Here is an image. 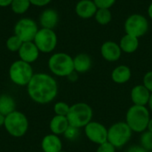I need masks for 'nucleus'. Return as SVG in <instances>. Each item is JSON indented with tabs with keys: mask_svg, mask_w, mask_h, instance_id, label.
<instances>
[{
	"mask_svg": "<svg viewBox=\"0 0 152 152\" xmlns=\"http://www.w3.org/2000/svg\"><path fill=\"white\" fill-rule=\"evenodd\" d=\"M74 70L78 74H84L88 72L93 65L92 58L86 53H80L73 57Z\"/></svg>",
	"mask_w": 152,
	"mask_h": 152,
	"instance_id": "18",
	"label": "nucleus"
},
{
	"mask_svg": "<svg viewBox=\"0 0 152 152\" xmlns=\"http://www.w3.org/2000/svg\"><path fill=\"white\" fill-rule=\"evenodd\" d=\"M118 45L120 46L122 53L131 54L138 50L140 43H139V38L128 34H125L120 38Z\"/></svg>",
	"mask_w": 152,
	"mask_h": 152,
	"instance_id": "21",
	"label": "nucleus"
},
{
	"mask_svg": "<svg viewBox=\"0 0 152 152\" xmlns=\"http://www.w3.org/2000/svg\"><path fill=\"white\" fill-rule=\"evenodd\" d=\"M34 74L31 64L20 59L13 61L9 68L10 80L19 86H27Z\"/></svg>",
	"mask_w": 152,
	"mask_h": 152,
	"instance_id": "6",
	"label": "nucleus"
},
{
	"mask_svg": "<svg viewBox=\"0 0 152 152\" xmlns=\"http://www.w3.org/2000/svg\"><path fill=\"white\" fill-rule=\"evenodd\" d=\"M151 119V111L147 106L132 105L126 111V123L133 133L142 134L147 130Z\"/></svg>",
	"mask_w": 152,
	"mask_h": 152,
	"instance_id": "2",
	"label": "nucleus"
},
{
	"mask_svg": "<svg viewBox=\"0 0 152 152\" xmlns=\"http://www.w3.org/2000/svg\"><path fill=\"white\" fill-rule=\"evenodd\" d=\"M69 108H70V106L67 102H57L53 105V111H54L55 115L67 117V115H68V113L69 111Z\"/></svg>",
	"mask_w": 152,
	"mask_h": 152,
	"instance_id": "27",
	"label": "nucleus"
},
{
	"mask_svg": "<svg viewBox=\"0 0 152 152\" xmlns=\"http://www.w3.org/2000/svg\"><path fill=\"white\" fill-rule=\"evenodd\" d=\"M97 6L94 0H79L75 6L76 14L81 19H90L94 17Z\"/></svg>",
	"mask_w": 152,
	"mask_h": 152,
	"instance_id": "15",
	"label": "nucleus"
},
{
	"mask_svg": "<svg viewBox=\"0 0 152 152\" xmlns=\"http://www.w3.org/2000/svg\"><path fill=\"white\" fill-rule=\"evenodd\" d=\"M147 107H148V109L150 110V111L152 112V93L151 94V98H150V101H149V102H148Z\"/></svg>",
	"mask_w": 152,
	"mask_h": 152,
	"instance_id": "37",
	"label": "nucleus"
},
{
	"mask_svg": "<svg viewBox=\"0 0 152 152\" xmlns=\"http://www.w3.org/2000/svg\"><path fill=\"white\" fill-rule=\"evenodd\" d=\"M18 54L20 60L31 64L38 59L40 52L33 41L23 42L22 45L18 51Z\"/></svg>",
	"mask_w": 152,
	"mask_h": 152,
	"instance_id": "13",
	"label": "nucleus"
},
{
	"mask_svg": "<svg viewBox=\"0 0 152 152\" xmlns=\"http://www.w3.org/2000/svg\"><path fill=\"white\" fill-rule=\"evenodd\" d=\"M31 4L29 0H12L10 7L16 14H23L29 9Z\"/></svg>",
	"mask_w": 152,
	"mask_h": 152,
	"instance_id": "24",
	"label": "nucleus"
},
{
	"mask_svg": "<svg viewBox=\"0 0 152 152\" xmlns=\"http://www.w3.org/2000/svg\"><path fill=\"white\" fill-rule=\"evenodd\" d=\"M142 85L152 93V70L147 71L142 78Z\"/></svg>",
	"mask_w": 152,
	"mask_h": 152,
	"instance_id": "31",
	"label": "nucleus"
},
{
	"mask_svg": "<svg viewBox=\"0 0 152 152\" xmlns=\"http://www.w3.org/2000/svg\"><path fill=\"white\" fill-rule=\"evenodd\" d=\"M126 152H148L141 145H132L130 146Z\"/></svg>",
	"mask_w": 152,
	"mask_h": 152,
	"instance_id": "33",
	"label": "nucleus"
},
{
	"mask_svg": "<svg viewBox=\"0 0 152 152\" xmlns=\"http://www.w3.org/2000/svg\"><path fill=\"white\" fill-rule=\"evenodd\" d=\"M133 131L126 121H118L108 128V142L117 149L123 148L131 140Z\"/></svg>",
	"mask_w": 152,
	"mask_h": 152,
	"instance_id": "7",
	"label": "nucleus"
},
{
	"mask_svg": "<svg viewBox=\"0 0 152 152\" xmlns=\"http://www.w3.org/2000/svg\"><path fill=\"white\" fill-rule=\"evenodd\" d=\"M41 149L43 152H61L62 151V142L59 135L51 133L43 137Z\"/></svg>",
	"mask_w": 152,
	"mask_h": 152,
	"instance_id": "17",
	"label": "nucleus"
},
{
	"mask_svg": "<svg viewBox=\"0 0 152 152\" xmlns=\"http://www.w3.org/2000/svg\"><path fill=\"white\" fill-rule=\"evenodd\" d=\"M140 145L144 148L147 151H152V133L148 130L142 133L140 139Z\"/></svg>",
	"mask_w": 152,
	"mask_h": 152,
	"instance_id": "26",
	"label": "nucleus"
},
{
	"mask_svg": "<svg viewBox=\"0 0 152 152\" xmlns=\"http://www.w3.org/2000/svg\"><path fill=\"white\" fill-rule=\"evenodd\" d=\"M4 127L11 136L20 138L28 130V119L24 113L14 110L4 118Z\"/></svg>",
	"mask_w": 152,
	"mask_h": 152,
	"instance_id": "5",
	"label": "nucleus"
},
{
	"mask_svg": "<svg viewBox=\"0 0 152 152\" xmlns=\"http://www.w3.org/2000/svg\"><path fill=\"white\" fill-rule=\"evenodd\" d=\"M151 93L142 85L134 86L130 93V98L134 105L147 106L150 101Z\"/></svg>",
	"mask_w": 152,
	"mask_h": 152,
	"instance_id": "14",
	"label": "nucleus"
},
{
	"mask_svg": "<svg viewBox=\"0 0 152 152\" xmlns=\"http://www.w3.org/2000/svg\"><path fill=\"white\" fill-rule=\"evenodd\" d=\"M150 28L148 19L141 13H133L129 15L124 23L126 34L140 38L147 34Z\"/></svg>",
	"mask_w": 152,
	"mask_h": 152,
	"instance_id": "8",
	"label": "nucleus"
},
{
	"mask_svg": "<svg viewBox=\"0 0 152 152\" xmlns=\"http://www.w3.org/2000/svg\"><path fill=\"white\" fill-rule=\"evenodd\" d=\"M147 13H148V16L150 17V19L152 20V2L149 4V6H148Z\"/></svg>",
	"mask_w": 152,
	"mask_h": 152,
	"instance_id": "36",
	"label": "nucleus"
},
{
	"mask_svg": "<svg viewBox=\"0 0 152 152\" xmlns=\"http://www.w3.org/2000/svg\"><path fill=\"white\" fill-rule=\"evenodd\" d=\"M69 126V120L67 117L54 115L49 123V128L52 134L56 135H63L65 131Z\"/></svg>",
	"mask_w": 152,
	"mask_h": 152,
	"instance_id": "20",
	"label": "nucleus"
},
{
	"mask_svg": "<svg viewBox=\"0 0 152 152\" xmlns=\"http://www.w3.org/2000/svg\"><path fill=\"white\" fill-rule=\"evenodd\" d=\"M148 152H152V151H148Z\"/></svg>",
	"mask_w": 152,
	"mask_h": 152,
	"instance_id": "41",
	"label": "nucleus"
},
{
	"mask_svg": "<svg viewBox=\"0 0 152 152\" xmlns=\"http://www.w3.org/2000/svg\"><path fill=\"white\" fill-rule=\"evenodd\" d=\"M86 137L94 144L100 145L108 141V128L98 121H91L84 127Z\"/></svg>",
	"mask_w": 152,
	"mask_h": 152,
	"instance_id": "11",
	"label": "nucleus"
},
{
	"mask_svg": "<svg viewBox=\"0 0 152 152\" xmlns=\"http://www.w3.org/2000/svg\"><path fill=\"white\" fill-rule=\"evenodd\" d=\"M132 77V70L127 65H118L111 72V79L118 85L127 83Z\"/></svg>",
	"mask_w": 152,
	"mask_h": 152,
	"instance_id": "19",
	"label": "nucleus"
},
{
	"mask_svg": "<svg viewBox=\"0 0 152 152\" xmlns=\"http://www.w3.org/2000/svg\"><path fill=\"white\" fill-rule=\"evenodd\" d=\"M117 148L112 145L110 142H105L100 145H98V148L96 150V152H116Z\"/></svg>",
	"mask_w": 152,
	"mask_h": 152,
	"instance_id": "29",
	"label": "nucleus"
},
{
	"mask_svg": "<svg viewBox=\"0 0 152 152\" xmlns=\"http://www.w3.org/2000/svg\"><path fill=\"white\" fill-rule=\"evenodd\" d=\"M12 0H0V7H7L10 6Z\"/></svg>",
	"mask_w": 152,
	"mask_h": 152,
	"instance_id": "35",
	"label": "nucleus"
},
{
	"mask_svg": "<svg viewBox=\"0 0 152 152\" xmlns=\"http://www.w3.org/2000/svg\"><path fill=\"white\" fill-rule=\"evenodd\" d=\"M94 111L92 107L86 102H77L70 105L67 115L69 126L77 128H84L93 119Z\"/></svg>",
	"mask_w": 152,
	"mask_h": 152,
	"instance_id": "4",
	"label": "nucleus"
},
{
	"mask_svg": "<svg viewBox=\"0 0 152 152\" xmlns=\"http://www.w3.org/2000/svg\"><path fill=\"white\" fill-rule=\"evenodd\" d=\"M4 116H3L1 113H0V127L1 126H4Z\"/></svg>",
	"mask_w": 152,
	"mask_h": 152,
	"instance_id": "39",
	"label": "nucleus"
},
{
	"mask_svg": "<svg viewBox=\"0 0 152 152\" xmlns=\"http://www.w3.org/2000/svg\"><path fill=\"white\" fill-rule=\"evenodd\" d=\"M147 130H148L149 132L152 133V118H151V119H150V122H149V124H148Z\"/></svg>",
	"mask_w": 152,
	"mask_h": 152,
	"instance_id": "38",
	"label": "nucleus"
},
{
	"mask_svg": "<svg viewBox=\"0 0 152 152\" xmlns=\"http://www.w3.org/2000/svg\"><path fill=\"white\" fill-rule=\"evenodd\" d=\"M58 83L47 73H35L27 86L29 98L38 104H48L54 101L58 94Z\"/></svg>",
	"mask_w": 152,
	"mask_h": 152,
	"instance_id": "1",
	"label": "nucleus"
},
{
	"mask_svg": "<svg viewBox=\"0 0 152 152\" xmlns=\"http://www.w3.org/2000/svg\"><path fill=\"white\" fill-rule=\"evenodd\" d=\"M94 19L95 21L102 26L108 25L112 20V13L110 9L98 8L94 15Z\"/></svg>",
	"mask_w": 152,
	"mask_h": 152,
	"instance_id": "23",
	"label": "nucleus"
},
{
	"mask_svg": "<svg viewBox=\"0 0 152 152\" xmlns=\"http://www.w3.org/2000/svg\"><path fill=\"white\" fill-rule=\"evenodd\" d=\"M67 78L70 81V82H76L78 78V73H77L76 71H73L69 76L67 77Z\"/></svg>",
	"mask_w": 152,
	"mask_h": 152,
	"instance_id": "34",
	"label": "nucleus"
},
{
	"mask_svg": "<svg viewBox=\"0 0 152 152\" xmlns=\"http://www.w3.org/2000/svg\"><path fill=\"white\" fill-rule=\"evenodd\" d=\"M59 13L53 8L45 9L39 16V23L42 28L54 29L59 23Z\"/></svg>",
	"mask_w": 152,
	"mask_h": 152,
	"instance_id": "16",
	"label": "nucleus"
},
{
	"mask_svg": "<svg viewBox=\"0 0 152 152\" xmlns=\"http://www.w3.org/2000/svg\"><path fill=\"white\" fill-rule=\"evenodd\" d=\"M37 23L30 18L20 19L13 28L14 35H16L22 42H31L38 31Z\"/></svg>",
	"mask_w": 152,
	"mask_h": 152,
	"instance_id": "10",
	"label": "nucleus"
},
{
	"mask_svg": "<svg viewBox=\"0 0 152 152\" xmlns=\"http://www.w3.org/2000/svg\"><path fill=\"white\" fill-rule=\"evenodd\" d=\"M40 53H50L53 52L58 44V37L54 29L41 28L33 40Z\"/></svg>",
	"mask_w": 152,
	"mask_h": 152,
	"instance_id": "9",
	"label": "nucleus"
},
{
	"mask_svg": "<svg viewBox=\"0 0 152 152\" xmlns=\"http://www.w3.org/2000/svg\"><path fill=\"white\" fill-rule=\"evenodd\" d=\"M14 110H16L15 100L9 94H0V113L6 117Z\"/></svg>",
	"mask_w": 152,
	"mask_h": 152,
	"instance_id": "22",
	"label": "nucleus"
},
{
	"mask_svg": "<svg viewBox=\"0 0 152 152\" xmlns=\"http://www.w3.org/2000/svg\"><path fill=\"white\" fill-rule=\"evenodd\" d=\"M22 44H23V42L16 35H12V36L9 37L5 42L6 48L10 52H12V53H18L20 46L22 45Z\"/></svg>",
	"mask_w": 152,
	"mask_h": 152,
	"instance_id": "25",
	"label": "nucleus"
},
{
	"mask_svg": "<svg viewBox=\"0 0 152 152\" xmlns=\"http://www.w3.org/2000/svg\"><path fill=\"white\" fill-rule=\"evenodd\" d=\"M61 152H67V151H63V150H62V151H61Z\"/></svg>",
	"mask_w": 152,
	"mask_h": 152,
	"instance_id": "40",
	"label": "nucleus"
},
{
	"mask_svg": "<svg viewBox=\"0 0 152 152\" xmlns=\"http://www.w3.org/2000/svg\"><path fill=\"white\" fill-rule=\"evenodd\" d=\"M97 8L110 9L117 2V0H94Z\"/></svg>",
	"mask_w": 152,
	"mask_h": 152,
	"instance_id": "30",
	"label": "nucleus"
},
{
	"mask_svg": "<svg viewBox=\"0 0 152 152\" xmlns=\"http://www.w3.org/2000/svg\"><path fill=\"white\" fill-rule=\"evenodd\" d=\"M100 53L102 57L109 62H116L118 61L122 55V51L118 43L108 40L102 43L100 48Z\"/></svg>",
	"mask_w": 152,
	"mask_h": 152,
	"instance_id": "12",
	"label": "nucleus"
},
{
	"mask_svg": "<svg viewBox=\"0 0 152 152\" xmlns=\"http://www.w3.org/2000/svg\"><path fill=\"white\" fill-rule=\"evenodd\" d=\"M79 135H80V129L74 127L72 126H69L68 129L65 131V133L63 134V136L69 141H75L79 137Z\"/></svg>",
	"mask_w": 152,
	"mask_h": 152,
	"instance_id": "28",
	"label": "nucleus"
},
{
	"mask_svg": "<svg viewBox=\"0 0 152 152\" xmlns=\"http://www.w3.org/2000/svg\"><path fill=\"white\" fill-rule=\"evenodd\" d=\"M48 68L54 76L67 77L75 71L73 57L62 52L53 53L48 60Z\"/></svg>",
	"mask_w": 152,
	"mask_h": 152,
	"instance_id": "3",
	"label": "nucleus"
},
{
	"mask_svg": "<svg viewBox=\"0 0 152 152\" xmlns=\"http://www.w3.org/2000/svg\"><path fill=\"white\" fill-rule=\"evenodd\" d=\"M31 5H35L37 7H42V6H46L49 4L52 0H29Z\"/></svg>",
	"mask_w": 152,
	"mask_h": 152,
	"instance_id": "32",
	"label": "nucleus"
}]
</instances>
